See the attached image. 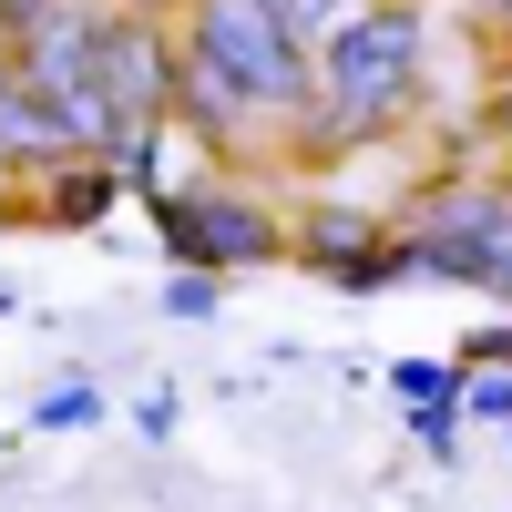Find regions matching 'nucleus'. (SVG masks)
<instances>
[{
    "instance_id": "1",
    "label": "nucleus",
    "mask_w": 512,
    "mask_h": 512,
    "mask_svg": "<svg viewBox=\"0 0 512 512\" xmlns=\"http://www.w3.org/2000/svg\"><path fill=\"white\" fill-rule=\"evenodd\" d=\"M308 72H318L308 144H379L420 93V11L410 0H369L308 52Z\"/></svg>"
},
{
    "instance_id": "2",
    "label": "nucleus",
    "mask_w": 512,
    "mask_h": 512,
    "mask_svg": "<svg viewBox=\"0 0 512 512\" xmlns=\"http://www.w3.org/2000/svg\"><path fill=\"white\" fill-rule=\"evenodd\" d=\"M185 41L256 103V123H267V134H277V123H308V93H318L308 41H297L267 0H185Z\"/></svg>"
},
{
    "instance_id": "3",
    "label": "nucleus",
    "mask_w": 512,
    "mask_h": 512,
    "mask_svg": "<svg viewBox=\"0 0 512 512\" xmlns=\"http://www.w3.org/2000/svg\"><path fill=\"white\" fill-rule=\"evenodd\" d=\"M164 236H175V256H195V267H256V256H277V216L246 195H164L154 205Z\"/></svg>"
},
{
    "instance_id": "4",
    "label": "nucleus",
    "mask_w": 512,
    "mask_h": 512,
    "mask_svg": "<svg viewBox=\"0 0 512 512\" xmlns=\"http://www.w3.org/2000/svg\"><path fill=\"white\" fill-rule=\"evenodd\" d=\"M164 113H185L205 144H256V134H267V123H256V103H246L236 82H226L216 62L195 52L185 31H175V103H164Z\"/></svg>"
},
{
    "instance_id": "5",
    "label": "nucleus",
    "mask_w": 512,
    "mask_h": 512,
    "mask_svg": "<svg viewBox=\"0 0 512 512\" xmlns=\"http://www.w3.org/2000/svg\"><path fill=\"white\" fill-rule=\"evenodd\" d=\"M308 267H328V277H349V287H379V277H400L410 256H400V236H379V216H308Z\"/></svg>"
},
{
    "instance_id": "6",
    "label": "nucleus",
    "mask_w": 512,
    "mask_h": 512,
    "mask_svg": "<svg viewBox=\"0 0 512 512\" xmlns=\"http://www.w3.org/2000/svg\"><path fill=\"white\" fill-rule=\"evenodd\" d=\"M0 154H11V164H62L72 154L62 144V113L41 103V93H21V82L0 93Z\"/></svg>"
},
{
    "instance_id": "7",
    "label": "nucleus",
    "mask_w": 512,
    "mask_h": 512,
    "mask_svg": "<svg viewBox=\"0 0 512 512\" xmlns=\"http://www.w3.org/2000/svg\"><path fill=\"white\" fill-rule=\"evenodd\" d=\"M113 185H123L113 164H72V175H52V195H41V205H52L62 226H93L103 205H113Z\"/></svg>"
},
{
    "instance_id": "8",
    "label": "nucleus",
    "mask_w": 512,
    "mask_h": 512,
    "mask_svg": "<svg viewBox=\"0 0 512 512\" xmlns=\"http://www.w3.org/2000/svg\"><path fill=\"white\" fill-rule=\"evenodd\" d=\"M41 21H52V0H0V41H11V52H21Z\"/></svg>"
},
{
    "instance_id": "9",
    "label": "nucleus",
    "mask_w": 512,
    "mask_h": 512,
    "mask_svg": "<svg viewBox=\"0 0 512 512\" xmlns=\"http://www.w3.org/2000/svg\"><path fill=\"white\" fill-rule=\"evenodd\" d=\"M216 308V277H175V318H205Z\"/></svg>"
},
{
    "instance_id": "10",
    "label": "nucleus",
    "mask_w": 512,
    "mask_h": 512,
    "mask_svg": "<svg viewBox=\"0 0 512 512\" xmlns=\"http://www.w3.org/2000/svg\"><path fill=\"white\" fill-rule=\"evenodd\" d=\"M41 420H62V431H72V420H93V390H52V400H41Z\"/></svg>"
},
{
    "instance_id": "11",
    "label": "nucleus",
    "mask_w": 512,
    "mask_h": 512,
    "mask_svg": "<svg viewBox=\"0 0 512 512\" xmlns=\"http://www.w3.org/2000/svg\"><path fill=\"white\" fill-rule=\"evenodd\" d=\"M472 410H482V420H512V379H482V390H472Z\"/></svg>"
},
{
    "instance_id": "12",
    "label": "nucleus",
    "mask_w": 512,
    "mask_h": 512,
    "mask_svg": "<svg viewBox=\"0 0 512 512\" xmlns=\"http://www.w3.org/2000/svg\"><path fill=\"white\" fill-rule=\"evenodd\" d=\"M482 21H492V31H512V0H482Z\"/></svg>"
},
{
    "instance_id": "13",
    "label": "nucleus",
    "mask_w": 512,
    "mask_h": 512,
    "mask_svg": "<svg viewBox=\"0 0 512 512\" xmlns=\"http://www.w3.org/2000/svg\"><path fill=\"white\" fill-rule=\"evenodd\" d=\"M502 144H512V82H502ZM502 195H512V175H502Z\"/></svg>"
},
{
    "instance_id": "14",
    "label": "nucleus",
    "mask_w": 512,
    "mask_h": 512,
    "mask_svg": "<svg viewBox=\"0 0 512 512\" xmlns=\"http://www.w3.org/2000/svg\"><path fill=\"white\" fill-rule=\"evenodd\" d=\"M11 82H21V62H11V41H0V93H11Z\"/></svg>"
},
{
    "instance_id": "15",
    "label": "nucleus",
    "mask_w": 512,
    "mask_h": 512,
    "mask_svg": "<svg viewBox=\"0 0 512 512\" xmlns=\"http://www.w3.org/2000/svg\"><path fill=\"white\" fill-rule=\"evenodd\" d=\"M11 175H21V164H11V154H0V195H11Z\"/></svg>"
},
{
    "instance_id": "16",
    "label": "nucleus",
    "mask_w": 512,
    "mask_h": 512,
    "mask_svg": "<svg viewBox=\"0 0 512 512\" xmlns=\"http://www.w3.org/2000/svg\"><path fill=\"white\" fill-rule=\"evenodd\" d=\"M123 11H164V0H123Z\"/></svg>"
}]
</instances>
